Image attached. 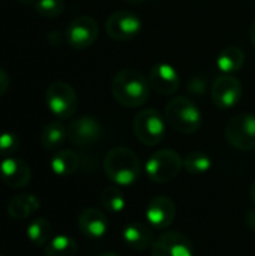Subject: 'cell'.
<instances>
[{
    "label": "cell",
    "instance_id": "obj_1",
    "mask_svg": "<svg viewBox=\"0 0 255 256\" xmlns=\"http://www.w3.org/2000/svg\"><path fill=\"white\" fill-rule=\"evenodd\" d=\"M149 80L137 69H122L111 81L113 98L125 108H138L149 100Z\"/></svg>",
    "mask_w": 255,
    "mask_h": 256
},
{
    "label": "cell",
    "instance_id": "obj_2",
    "mask_svg": "<svg viewBox=\"0 0 255 256\" xmlns=\"http://www.w3.org/2000/svg\"><path fill=\"white\" fill-rule=\"evenodd\" d=\"M104 172L116 186L129 188L140 178L141 164L138 156L131 148L114 147L105 154Z\"/></svg>",
    "mask_w": 255,
    "mask_h": 256
},
{
    "label": "cell",
    "instance_id": "obj_3",
    "mask_svg": "<svg viewBox=\"0 0 255 256\" xmlns=\"http://www.w3.org/2000/svg\"><path fill=\"white\" fill-rule=\"evenodd\" d=\"M165 122L176 132L191 135L198 132L203 124V116L198 106L186 96L173 98L165 106Z\"/></svg>",
    "mask_w": 255,
    "mask_h": 256
},
{
    "label": "cell",
    "instance_id": "obj_4",
    "mask_svg": "<svg viewBox=\"0 0 255 256\" xmlns=\"http://www.w3.org/2000/svg\"><path fill=\"white\" fill-rule=\"evenodd\" d=\"M132 130L135 138L143 146L155 147L161 144L165 138L167 122L159 111L153 108H146L135 116L132 122Z\"/></svg>",
    "mask_w": 255,
    "mask_h": 256
},
{
    "label": "cell",
    "instance_id": "obj_5",
    "mask_svg": "<svg viewBox=\"0 0 255 256\" xmlns=\"http://www.w3.org/2000/svg\"><path fill=\"white\" fill-rule=\"evenodd\" d=\"M182 168L183 160L173 148L158 150L146 162V174L153 183H168L174 180Z\"/></svg>",
    "mask_w": 255,
    "mask_h": 256
},
{
    "label": "cell",
    "instance_id": "obj_6",
    "mask_svg": "<svg viewBox=\"0 0 255 256\" xmlns=\"http://www.w3.org/2000/svg\"><path fill=\"white\" fill-rule=\"evenodd\" d=\"M45 102L50 112L59 118H71L78 106V98L74 87L65 81H54L45 92Z\"/></svg>",
    "mask_w": 255,
    "mask_h": 256
},
{
    "label": "cell",
    "instance_id": "obj_7",
    "mask_svg": "<svg viewBox=\"0 0 255 256\" xmlns=\"http://www.w3.org/2000/svg\"><path fill=\"white\" fill-rule=\"evenodd\" d=\"M227 142L240 152L255 150V116L237 114L225 126Z\"/></svg>",
    "mask_w": 255,
    "mask_h": 256
},
{
    "label": "cell",
    "instance_id": "obj_8",
    "mask_svg": "<svg viewBox=\"0 0 255 256\" xmlns=\"http://www.w3.org/2000/svg\"><path fill=\"white\" fill-rule=\"evenodd\" d=\"M105 32L113 40L126 42L141 32V20L131 10H116L107 18Z\"/></svg>",
    "mask_w": 255,
    "mask_h": 256
},
{
    "label": "cell",
    "instance_id": "obj_9",
    "mask_svg": "<svg viewBox=\"0 0 255 256\" xmlns=\"http://www.w3.org/2000/svg\"><path fill=\"white\" fill-rule=\"evenodd\" d=\"M98 34H99V27L96 20L87 15H81L69 22L65 38L71 48L86 50L90 45H93V42L98 39Z\"/></svg>",
    "mask_w": 255,
    "mask_h": 256
},
{
    "label": "cell",
    "instance_id": "obj_10",
    "mask_svg": "<svg viewBox=\"0 0 255 256\" xmlns=\"http://www.w3.org/2000/svg\"><path fill=\"white\" fill-rule=\"evenodd\" d=\"M176 213H177L176 204L170 196L156 195L147 202L144 216H146L147 224L153 230L164 231V230L170 228V225L174 222Z\"/></svg>",
    "mask_w": 255,
    "mask_h": 256
},
{
    "label": "cell",
    "instance_id": "obj_11",
    "mask_svg": "<svg viewBox=\"0 0 255 256\" xmlns=\"http://www.w3.org/2000/svg\"><path fill=\"white\" fill-rule=\"evenodd\" d=\"M242 98V84L233 76L222 74L212 86V100L221 110H230L239 104Z\"/></svg>",
    "mask_w": 255,
    "mask_h": 256
},
{
    "label": "cell",
    "instance_id": "obj_12",
    "mask_svg": "<svg viewBox=\"0 0 255 256\" xmlns=\"http://www.w3.org/2000/svg\"><path fill=\"white\" fill-rule=\"evenodd\" d=\"M152 256H194V244L185 234L167 231L155 240Z\"/></svg>",
    "mask_w": 255,
    "mask_h": 256
},
{
    "label": "cell",
    "instance_id": "obj_13",
    "mask_svg": "<svg viewBox=\"0 0 255 256\" xmlns=\"http://www.w3.org/2000/svg\"><path fill=\"white\" fill-rule=\"evenodd\" d=\"M102 128L99 122L93 117L84 116L71 122L68 126V138L72 144L84 147L96 142L101 138Z\"/></svg>",
    "mask_w": 255,
    "mask_h": 256
},
{
    "label": "cell",
    "instance_id": "obj_14",
    "mask_svg": "<svg viewBox=\"0 0 255 256\" xmlns=\"http://www.w3.org/2000/svg\"><path fill=\"white\" fill-rule=\"evenodd\" d=\"M120 237L126 248L137 250V252L152 249L156 240L153 234V228L149 224H143V222L126 224L120 232Z\"/></svg>",
    "mask_w": 255,
    "mask_h": 256
},
{
    "label": "cell",
    "instance_id": "obj_15",
    "mask_svg": "<svg viewBox=\"0 0 255 256\" xmlns=\"http://www.w3.org/2000/svg\"><path fill=\"white\" fill-rule=\"evenodd\" d=\"M0 177L6 186L12 189H23L29 186L32 180V170L23 159L11 156L0 162Z\"/></svg>",
    "mask_w": 255,
    "mask_h": 256
},
{
    "label": "cell",
    "instance_id": "obj_16",
    "mask_svg": "<svg viewBox=\"0 0 255 256\" xmlns=\"http://www.w3.org/2000/svg\"><path fill=\"white\" fill-rule=\"evenodd\" d=\"M149 82L155 92L164 96L174 94L180 87L179 74L168 63H156L149 72Z\"/></svg>",
    "mask_w": 255,
    "mask_h": 256
},
{
    "label": "cell",
    "instance_id": "obj_17",
    "mask_svg": "<svg viewBox=\"0 0 255 256\" xmlns=\"http://www.w3.org/2000/svg\"><path fill=\"white\" fill-rule=\"evenodd\" d=\"M78 228L81 234L89 238H102L108 232L110 225L107 216L101 210L87 207L78 216Z\"/></svg>",
    "mask_w": 255,
    "mask_h": 256
},
{
    "label": "cell",
    "instance_id": "obj_18",
    "mask_svg": "<svg viewBox=\"0 0 255 256\" xmlns=\"http://www.w3.org/2000/svg\"><path fill=\"white\" fill-rule=\"evenodd\" d=\"M41 207L39 200L35 195L30 194H21L14 196L9 204H8V213L12 219L17 220H23L27 219L30 214H33L35 212H38Z\"/></svg>",
    "mask_w": 255,
    "mask_h": 256
},
{
    "label": "cell",
    "instance_id": "obj_19",
    "mask_svg": "<svg viewBox=\"0 0 255 256\" xmlns=\"http://www.w3.org/2000/svg\"><path fill=\"white\" fill-rule=\"evenodd\" d=\"M51 171L59 177H68L80 168V158L74 150H59L50 162Z\"/></svg>",
    "mask_w": 255,
    "mask_h": 256
},
{
    "label": "cell",
    "instance_id": "obj_20",
    "mask_svg": "<svg viewBox=\"0 0 255 256\" xmlns=\"http://www.w3.org/2000/svg\"><path fill=\"white\" fill-rule=\"evenodd\" d=\"M66 138H68V129L63 126L60 120L47 123L41 132V144L48 152L57 150L66 141Z\"/></svg>",
    "mask_w": 255,
    "mask_h": 256
},
{
    "label": "cell",
    "instance_id": "obj_21",
    "mask_svg": "<svg viewBox=\"0 0 255 256\" xmlns=\"http://www.w3.org/2000/svg\"><path fill=\"white\" fill-rule=\"evenodd\" d=\"M243 62H245V54L237 46H227L216 57L218 69L227 75H233L234 72H237L243 66Z\"/></svg>",
    "mask_w": 255,
    "mask_h": 256
},
{
    "label": "cell",
    "instance_id": "obj_22",
    "mask_svg": "<svg viewBox=\"0 0 255 256\" xmlns=\"http://www.w3.org/2000/svg\"><path fill=\"white\" fill-rule=\"evenodd\" d=\"M77 250H78L77 242L72 237L63 234L53 237L44 246L45 256H75Z\"/></svg>",
    "mask_w": 255,
    "mask_h": 256
},
{
    "label": "cell",
    "instance_id": "obj_23",
    "mask_svg": "<svg viewBox=\"0 0 255 256\" xmlns=\"http://www.w3.org/2000/svg\"><path fill=\"white\" fill-rule=\"evenodd\" d=\"M26 234H27V238L35 246L44 248L53 238V228H51V224L47 219L39 218V219H35L33 222H30L27 225Z\"/></svg>",
    "mask_w": 255,
    "mask_h": 256
},
{
    "label": "cell",
    "instance_id": "obj_24",
    "mask_svg": "<svg viewBox=\"0 0 255 256\" xmlns=\"http://www.w3.org/2000/svg\"><path fill=\"white\" fill-rule=\"evenodd\" d=\"M183 168L191 176H203L212 168V159L203 152H191L183 159Z\"/></svg>",
    "mask_w": 255,
    "mask_h": 256
},
{
    "label": "cell",
    "instance_id": "obj_25",
    "mask_svg": "<svg viewBox=\"0 0 255 256\" xmlns=\"http://www.w3.org/2000/svg\"><path fill=\"white\" fill-rule=\"evenodd\" d=\"M101 204L105 210L111 212V213H122L126 207V200L125 195L122 192V189H119L116 184L114 186H108L101 192Z\"/></svg>",
    "mask_w": 255,
    "mask_h": 256
},
{
    "label": "cell",
    "instance_id": "obj_26",
    "mask_svg": "<svg viewBox=\"0 0 255 256\" xmlns=\"http://www.w3.org/2000/svg\"><path fill=\"white\" fill-rule=\"evenodd\" d=\"M35 10L45 18H56L59 16L65 9L63 0H36L33 3Z\"/></svg>",
    "mask_w": 255,
    "mask_h": 256
},
{
    "label": "cell",
    "instance_id": "obj_27",
    "mask_svg": "<svg viewBox=\"0 0 255 256\" xmlns=\"http://www.w3.org/2000/svg\"><path fill=\"white\" fill-rule=\"evenodd\" d=\"M20 148V138L12 132L0 134V156L11 158Z\"/></svg>",
    "mask_w": 255,
    "mask_h": 256
},
{
    "label": "cell",
    "instance_id": "obj_28",
    "mask_svg": "<svg viewBox=\"0 0 255 256\" xmlns=\"http://www.w3.org/2000/svg\"><path fill=\"white\" fill-rule=\"evenodd\" d=\"M9 86H11V78L8 75V72L0 68V98L9 90Z\"/></svg>",
    "mask_w": 255,
    "mask_h": 256
},
{
    "label": "cell",
    "instance_id": "obj_29",
    "mask_svg": "<svg viewBox=\"0 0 255 256\" xmlns=\"http://www.w3.org/2000/svg\"><path fill=\"white\" fill-rule=\"evenodd\" d=\"M246 224L252 231H255V207L246 213Z\"/></svg>",
    "mask_w": 255,
    "mask_h": 256
},
{
    "label": "cell",
    "instance_id": "obj_30",
    "mask_svg": "<svg viewBox=\"0 0 255 256\" xmlns=\"http://www.w3.org/2000/svg\"><path fill=\"white\" fill-rule=\"evenodd\" d=\"M249 198H251V201H252V204H254L255 207V182L251 184V188H249Z\"/></svg>",
    "mask_w": 255,
    "mask_h": 256
},
{
    "label": "cell",
    "instance_id": "obj_31",
    "mask_svg": "<svg viewBox=\"0 0 255 256\" xmlns=\"http://www.w3.org/2000/svg\"><path fill=\"white\" fill-rule=\"evenodd\" d=\"M249 36H251V42H252V45L255 46V20H254V22H252V26H251Z\"/></svg>",
    "mask_w": 255,
    "mask_h": 256
},
{
    "label": "cell",
    "instance_id": "obj_32",
    "mask_svg": "<svg viewBox=\"0 0 255 256\" xmlns=\"http://www.w3.org/2000/svg\"><path fill=\"white\" fill-rule=\"evenodd\" d=\"M128 3H132V4H141V3H144L146 0H126Z\"/></svg>",
    "mask_w": 255,
    "mask_h": 256
},
{
    "label": "cell",
    "instance_id": "obj_33",
    "mask_svg": "<svg viewBox=\"0 0 255 256\" xmlns=\"http://www.w3.org/2000/svg\"><path fill=\"white\" fill-rule=\"evenodd\" d=\"M101 256H120V255H117V254H114V252H107V254H102Z\"/></svg>",
    "mask_w": 255,
    "mask_h": 256
},
{
    "label": "cell",
    "instance_id": "obj_34",
    "mask_svg": "<svg viewBox=\"0 0 255 256\" xmlns=\"http://www.w3.org/2000/svg\"><path fill=\"white\" fill-rule=\"evenodd\" d=\"M18 2H21V3H35L36 0H18Z\"/></svg>",
    "mask_w": 255,
    "mask_h": 256
},
{
    "label": "cell",
    "instance_id": "obj_35",
    "mask_svg": "<svg viewBox=\"0 0 255 256\" xmlns=\"http://www.w3.org/2000/svg\"><path fill=\"white\" fill-rule=\"evenodd\" d=\"M0 256H5V255H0Z\"/></svg>",
    "mask_w": 255,
    "mask_h": 256
}]
</instances>
